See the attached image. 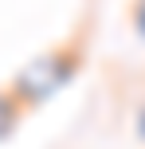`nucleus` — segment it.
Instances as JSON below:
<instances>
[{"label":"nucleus","instance_id":"20e7f679","mask_svg":"<svg viewBox=\"0 0 145 149\" xmlns=\"http://www.w3.org/2000/svg\"><path fill=\"white\" fill-rule=\"evenodd\" d=\"M137 134L145 137V110H141V118H137Z\"/></svg>","mask_w":145,"mask_h":149},{"label":"nucleus","instance_id":"f257e3e1","mask_svg":"<svg viewBox=\"0 0 145 149\" xmlns=\"http://www.w3.org/2000/svg\"><path fill=\"white\" fill-rule=\"evenodd\" d=\"M78 63H83V55H78L75 47H55V51H47V55H35L28 67H20V74H16L12 86H8V94L20 106H39V102H47L51 94H59V90L75 79Z\"/></svg>","mask_w":145,"mask_h":149},{"label":"nucleus","instance_id":"f03ea898","mask_svg":"<svg viewBox=\"0 0 145 149\" xmlns=\"http://www.w3.org/2000/svg\"><path fill=\"white\" fill-rule=\"evenodd\" d=\"M20 122V102H16L8 90H0V137H8Z\"/></svg>","mask_w":145,"mask_h":149},{"label":"nucleus","instance_id":"7ed1b4c3","mask_svg":"<svg viewBox=\"0 0 145 149\" xmlns=\"http://www.w3.org/2000/svg\"><path fill=\"white\" fill-rule=\"evenodd\" d=\"M133 24H137V31L145 39V0H137V8H133Z\"/></svg>","mask_w":145,"mask_h":149}]
</instances>
